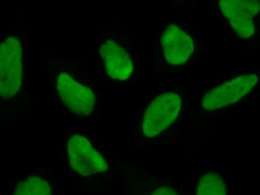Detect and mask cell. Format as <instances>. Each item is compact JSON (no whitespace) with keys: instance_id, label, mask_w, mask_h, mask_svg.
<instances>
[{"instance_id":"cell-1","label":"cell","mask_w":260,"mask_h":195,"mask_svg":"<svg viewBox=\"0 0 260 195\" xmlns=\"http://www.w3.org/2000/svg\"><path fill=\"white\" fill-rule=\"evenodd\" d=\"M49 84L54 99L78 116L89 115L96 105V89L74 63L54 57L47 67Z\"/></svg>"},{"instance_id":"cell-2","label":"cell","mask_w":260,"mask_h":195,"mask_svg":"<svg viewBox=\"0 0 260 195\" xmlns=\"http://www.w3.org/2000/svg\"><path fill=\"white\" fill-rule=\"evenodd\" d=\"M24 38L18 32L0 39V100L15 99L23 87Z\"/></svg>"},{"instance_id":"cell-3","label":"cell","mask_w":260,"mask_h":195,"mask_svg":"<svg viewBox=\"0 0 260 195\" xmlns=\"http://www.w3.org/2000/svg\"><path fill=\"white\" fill-rule=\"evenodd\" d=\"M183 93L175 88L165 89L153 93L144 108L142 120V133L153 138L169 128L178 118Z\"/></svg>"},{"instance_id":"cell-4","label":"cell","mask_w":260,"mask_h":195,"mask_svg":"<svg viewBox=\"0 0 260 195\" xmlns=\"http://www.w3.org/2000/svg\"><path fill=\"white\" fill-rule=\"evenodd\" d=\"M259 75L256 71H249L221 79L204 92L201 106L207 112H215L236 104L257 85Z\"/></svg>"},{"instance_id":"cell-5","label":"cell","mask_w":260,"mask_h":195,"mask_svg":"<svg viewBox=\"0 0 260 195\" xmlns=\"http://www.w3.org/2000/svg\"><path fill=\"white\" fill-rule=\"evenodd\" d=\"M96 59L101 69L110 81L126 83L134 71V60L128 47L120 39L108 36L96 45Z\"/></svg>"},{"instance_id":"cell-6","label":"cell","mask_w":260,"mask_h":195,"mask_svg":"<svg viewBox=\"0 0 260 195\" xmlns=\"http://www.w3.org/2000/svg\"><path fill=\"white\" fill-rule=\"evenodd\" d=\"M157 48L161 62L169 68L185 66L194 55V39L185 28L169 23L157 39Z\"/></svg>"},{"instance_id":"cell-7","label":"cell","mask_w":260,"mask_h":195,"mask_svg":"<svg viewBox=\"0 0 260 195\" xmlns=\"http://www.w3.org/2000/svg\"><path fill=\"white\" fill-rule=\"evenodd\" d=\"M67 153L71 167L84 177L104 173L109 168L104 155L82 133L71 134L67 143Z\"/></svg>"},{"instance_id":"cell-8","label":"cell","mask_w":260,"mask_h":195,"mask_svg":"<svg viewBox=\"0 0 260 195\" xmlns=\"http://www.w3.org/2000/svg\"><path fill=\"white\" fill-rule=\"evenodd\" d=\"M219 8L230 25L241 39H249L256 33V16L259 13L257 0H222Z\"/></svg>"},{"instance_id":"cell-9","label":"cell","mask_w":260,"mask_h":195,"mask_svg":"<svg viewBox=\"0 0 260 195\" xmlns=\"http://www.w3.org/2000/svg\"><path fill=\"white\" fill-rule=\"evenodd\" d=\"M196 195H228L226 181L221 173H205L198 182Z\"/></svg>"},{"instance_id":"cell-10","label":"cell","mask_w":260,"mask_h":195,"mask_svg":"<svg viewBox=\"0 0 260 195\" xmlns=\"http://www.w3.org/2000/svg\"><path fill=\"white\" fill-rule=\"evenodd\" d=\"M12 195H52V190L45 180L31 176L17 183Z\"/></svg>"},{"instance_id":"cell-11","label":"cell","mask_w":260,"mask_h":195,"mask_svg":"<svg viewBox=\"0 0 260 195\" xmlns=\"http://www.w3.org/2000/svg\"><path fill=\"white\" fill-rule=\"evenodd\" d=\"M144 195H180L177 190L169 185H155Z\"/></svg>"}]
</instances>
